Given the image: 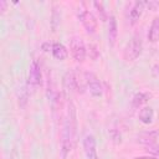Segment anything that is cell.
Instances as JSON below:
<instances>
[{
	"label": "cell",
	"mask_w": 159,
	"mask_h": 159,
	"mask_svg": "<svg viewBox=\"0 0 159 159\" xmlns=\"http://www.w3.org/2000/svg\"><path fill=\"white\" fill-rule=\"evenodd\" d=\"M78 19L88 34H94L97 31V26H98L97 17L91 11L86 9H81V11H78Z\"/></svg>",
	"instance_id": "277c9868"
},
{
	"label": "cell",
	"mask_w": 159,
	"mask_h": 159,
	"mask_svg": "<svg viewBox=\"0 0 159 159\" xmlns=\"http://www.w3.org/2000/svg\"><path fill=\"white\" fill-rule=\"evenodd\" d=\"M63 88H65V92L67 93H72L73 91H78V87H77V77H76V73L73 71H67L63 76Z\"/></svg>",
	"instance_id": "30bf717a"
},
{
	"label": "cell",
	"mask_w": 159,
	"mask_h": 159,
	"mask_svg": "<svg viewBox=\"0 0 159 159\" xmlns=\"http://www.w3.org/2000/svg\"><path fill=\"white\" fill-rule=\"evenodd\" d=\"M42 75H41V67L37 60H32L29 67V77H27V84L32 89L37 88L41 84Z\"/></svg>",
	"instance_id": "8992f818"
},
{
	"label": "cell",
	"mask_w": 159,
	"mask_h": 159,
	"mask_svg": "<svg viewBox=\"0 0 159 159\" xmlns=\"http://www.w3.org/2000/svg\"><path fill=\"white\" fill-rule=\"evenodd\" d=\"M134 159H159V158L154 155H142V157H135Z\"/></svg>",
	"instance_id": "d6986e66"
},
{
	"label": "cell",
	"mask_w": 159,
	"mask_h": 159,
	"mask_svg": "<svg viewBox=\"0 0 159 159\" xmlns=\"http://www.w3.org/2000/svg\"><path fill=\"white\" fill-rule=\"evenodd\" d=\"M138 118L143 124H150L154 119V109L149 106L140 108L139 113H138Z\"/></svg>",
	"instance_id": "5bb4252c"
},
{
	"label": "cell",
	"mask_w": 159,
	"mask_h": 159,
	"mask_svg": "<svg viewBox=\"0 0 159 159\" xmlns=\"http://www.w3.org/2000/svg\"><path fill=\"white\" fill-rule=\"evenodd\" d=\"M93 6L97 9V12H98V15H99V19H101L102 21H106V20H108V17H107V14H106V10H104V7H103V2H98V1H94V2H93Z\"/></svg>",
	"instance_id": "2e32d148"
},
{
	"label": "cell",
	"mask_w": 159,
	"mask_h": 159,
	"mask_svg": "<svg viewBox=\"0 0 159 159\" xmlns=\"http://www.w3.org/2000/svg\"><path fill=\"white\" fill-rule=\"evenodd\" d=\"M158 135H159L158 130H148V132H143V133H140V134L138 135L137 142L140 143V144H143V145L149 147V145H152V144H154V143L157 142Z\"/></svg>",
	"instance_id": "8fae6325"
},
{
	"label": "cell",
	"mask_w": 159,
	"mask_h": 159,
	"mask_svg": "<svg viewBox=\"0 0 159 159\" xmlns=\"http://www.w3.org/2000/svg\"><path fill=\"white\" fill-rule=\"evenodd\" d=\"M83 152L86 154L87 159H98V153H97V142L94 135L87 134L83 138Z\"/></svg>",
	"instance_id": "52a82bcc"
},
{
	"label": "cell",
	"mask_w": 159,
	"mask_h": 159,
	"mask_svg": "<svg viewBox=\"0 0 159 159\" xmlns=\"http://www.w3.org/2000/svg\"><path fill=\"white\" fill-rule=\"evenodd\" d=\"M6 6H7V2L5 0H1L0 1V10H1V14H4L6 11Z\"/></svg>",
	"instance_id": "ac0fdd59"
},
{
	"label": "cell",
	"mask_w": 159,
	"mask_h": 159,
	"mask_svg": "<svg viewBox=\"0 0 159 159\" xmlns=\"http://www.w3.org/2000/svg\"><path fill=\"white\" fill-rule=\"evenodd\" d=\"M150 98H152V93H150V92L139 91V92H137V93L133 96L132 107H133V108H139V107H142L143 104H145Z\"/></svg>",
	"instance_id": "7c38bea8"
},
{
	"label": "cell",
	"mask_w": 159,
	"mask_h": 159,
	"mask_svg": "<svg viewBox=\"0 0 159 159\" xmlns=\"http://www.w3.org/2000/svg\"><path fill=\"white\" fill-rule=\"evenodd\" d=\"M84 81L86 86L93 97H102L103 94V87L99 81V78L93 72H84Z\"/></svg>",
	"instance_id": "5b68a950"
},
{
	"label": "cell",
	"mask_w": 159,
	"mask_h": 159,
	"mask_svg": "<svg viewBox=\"0 0 159 159\" xmlns=\"http://www.w3.org/2000/svg\"><path fill=\"white\" fill-rule=\"evenodd\" d=\"M77 133V114L76 108L72 102L67 104V113L63 120L62 132H61V157L66 159L73 149L75 138Z\"/></svg>",
	"instance_id": "6da1fadb"
},
{
	"label": "cell",
	"mask_w": 159,
	"mask_h": 159,
	"mask_svg": "<svg viewBox=\"0 0 159 159\" xmlns=\"http://www.w3.org/2000/svg\"><path fill=\"white\" fill-rule=\"evenodd\" d=\"M51 52H52V56L58 61H63L68 57V51L61 42H53Z\"/></svg>",
	"instance_id": "4fadbf2b"
},
{
	"label": "cell",
	"mask_w": 159,
	"mask_h": 159,
	"mask_svg": "<svg viewBox=\"0 0 159 159\" xmlns=\"http://www.w3.org/2000/svg\"><path fill=\"white\" fill-rule=\"evenodd\" d=\"M148 40L150 42H157L159 40V15H157L148 30Z\"/></svg>",
	"instance_id": "9a60e30c"
},
{
	"label": "cell",
	"mask_w": 159,
	"mask_h": 159,
	"mask_svg": "<svg viewBox=\"0 0 159 159\" xmlns=\"http://www.w3.org/2000/svg\"><path fill=\"white\" fill-rule=\"evenodd\" d=\"M144 9H145V1H134L133 2V6L129 11V22H130V25H135L139 21Z\"/></svg>",
	"instance_id": "9c48e42d"
},
{
	"label": "cell",
	"mask_w": 159,
	"mask_h": 159,
	"mask_svg": "<svg viewBox=\"0 0 159 159\" xmlns=\"http://www.w3.org/2000/svg\"><path fill=\"white\" fill-rule=\"evenodd\" d=\"M70 52L76 62H78V63L84 62L86 56H87V48L81 37L75 36L70 40Z\"/></svg>",
	"instance_id": "3957f363"
},
{
	"label": "cell",
	"mask_w": 159,
	"mask_h": 159,
	"mask_svg": "<svg viewBox=\"0 0 159 159\" xmlns=\"http://www.w3.org/2000/svg\"><path fill=\"white\" fill-rule=\"evenodd\" d=\"M107 37H108V45L109 47H114L117 37H118V25L117 19L114 15H111L108 17V29H107Z\"/></svg>",
	"instance_id": "ba28073f"
},
{
	"label": "cell",
	"mask_w": 159,
	"mask_h": 159,
	"mask_svg": "<svg viewBox=\"0 0 159 159\" xmlns=\"http://www.w3.org/2000/svg\"><path fill=\"white\" fill-rule=\"evenodd\" d=\"M142 51H143V42H142L140 36L139 35H133L130 37V40L128 41L125 48H124V52H123L124 60L135 61L142 55Z\"/></svg>",
	"instance_id": "7a4b0ae2"
},
{
	"label": "cell",
	"mask_w": 159,
	"mask_h": 159,
	"mask_svg": "<svg viewBox=\"0 0 159 159\" xmlns=\"http://www.w3.org/2000/svg\"><path fill=\"white\" fill-rule=\"evenodd\" d=\"M147 152L150 153V154H154V157H158L159 155V144L154 143V144L147 147Z\"/></svg>",
	"instance_id": "e0dca14e"
}]
</instances>
